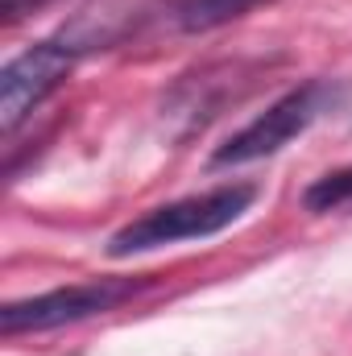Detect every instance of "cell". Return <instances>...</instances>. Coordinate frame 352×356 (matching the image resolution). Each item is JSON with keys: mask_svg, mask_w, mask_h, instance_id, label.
<instances>
[{"mask_svg": "<svg viewBox=\"0 0 352 356\" xmlns=\"http://www.w3.org/2000/svg\"><path fill=\"white\" fill-rule=\"evenodd\" d=\"M257 203V186L253 182H228L203 195H186L175 203L150 207L145 216L129 220L125 228H116L108 236V257H137V253H154V249H170L182 241H207L220 236L224 228H232L237 220H245V211Z\"/></svg>", "mask_w": 352, "mask_h": 356, "instance_id": "cell-1", "label": "cell"}, {"mask_svg": "<svg viewBox=\"0 0 352 356\" xmlns=\"http://www.w3.org/2000/svg\"><path fill=\"white\" fill-rule=\"evenodd\" d=\"M340 99H344V83H332V79H307V83L290 88L286 95H278L265 112H257L245 129H237L211 154V166L216 170L220 166H249V162H262V158L282 154L294 137H303Z\"/></svg>", "mask_w": 352, "mask_h": 356, "instance_id": "cell-2", "label": "cell"}, {"mask_svg": "<svg viewBox=\"0 0 352 356\" xmlns=\"http://www.w3.org/2000/svg\"><path fill=\"white\" fill-rule=\"evenodd\" d=\"M141 290H150V277H91L75 286H58L33 298H17L0 307V332L4 336H38L54 327H71L95 315H108L125 302H133Z\"/></svg>", "mask_w": 352, "mask_h": 356, "instance_id": "cell-3", "label": "cell"}, {"mask_svg": "<svg viewBox=\"0 0 352 356\" xmlns=\"http://www.w3.org/2000/svg\"><path fill=\"white\" fill-rule=\"evenodd\" d=\"M83 54L88 50L63 29L58 38L33 42L29 50H21L17 58L4 63V71H0V124H4L8 137L33 116V108H42L67 83V75L75 71V63Z\"/></svg>", "mask_w": 352, "mask_h": 356, "instance_id": "cell-4", "label": "cell"}, {"mask_svg": "<svg viewBox=\"0 0 352 356\" xmlns=\"http://www.w3.org/2000/svg\"><path fill=\"white\" fill-rule=\"evenodd\" d=\"M241 63L232 67H211V71H199V75H186L175 91H170V108L166 116H182L186 129H203L211 116H220V108L228 99H237L232 83L241 79Z\"/></svg>", "mask_w": 352, "mask_h": 356, "instance_id": "cell-5", "label": "cell"}, {"mask_svg": "<svg viewBox=\"0 0 352 356\" xmlns=\"http://www.w3.org/2000/svg\"><path fill=\"white\" fill-rule=\"evenodd\" d=\"M265 4H278V0H166L158 13H145V17H154L170 33H211Z\"/></svg>", "mask_w": 352, "mask_h": 356, "instance_id": "cell-6", "label": "cell"}, {"mask_svg": "<svg viewBox=\"0 0 352 356\" xmlns=\"http://www.w3.org/2000/svg\"><path fill=\"white\" fill-rule=\"evenodd\" d=\"M303 207L311 216H328V211L352 207V166H340V170H328L323 178H315L303 191Z\"/></svg>", "mask_w": 352, "mask_h": 356, "instance_id": "cell-7", "label": "cell"}, {"mask_svg": "<svg viewBox=\"0 0 352 356\" xmlns=\"http://www.w3.org/2000/svg\"><path fill=\"white\" fill-rule=\"evenodd\" d=\"M46 0H4V25H13L17 17H25V13H33V8H42Z\"/></svg>", "mask_w": 352, "mask_h": 356, "instance_id": "cell-8", "label": "cell"}]
</instances>
